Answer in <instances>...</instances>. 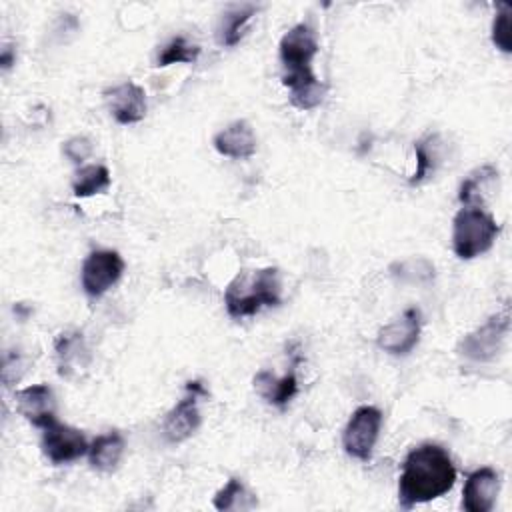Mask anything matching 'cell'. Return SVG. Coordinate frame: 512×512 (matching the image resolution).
<instances>
[{
  "instance_id": "1",
  "label": "cell",
  "mask_w": 512,
  "mask_h": 512,
  "mask_svg": "<svg viewBox=\"0 0 512 512\" xmlns=\"http://www.w3.org/2000/svg\"><path fill=\"white\" fill-rule=\"evenodd\" d=\"M282 84L290 90V104L298 110H312L322 104L326 84L312 70V60L318 52V38L310 24L300 22L280 38Z\"/></svg>"
},
{
  "instance_id": "2",
  "label": "cell",
  "mask_w": 512,
  "mask_h": 512,
  "mask_svg": "<svg viewBox=\"0 0 512 512\" xmlns=\"http://www.w3.org/2000/svg\"><path fill=\"white\" fill-rule=\"evenodd\" d=\"M454 482L456 468L448 452L438 444H420L404 458L398 482V504L410 510L416 504L432 502L450 492Z\"/></svg>"
},
{
  "instance_id": "3",
  "label": "cell",
  "mask_w": 512,
  "mask_h": 512,
  "mask_svg": "<svg viewBox=\"0 0 512 512\" xmlns=\"http://www.w3.org/2000/svg\"><path fill=\"white\" fill-rule=\"evenodd\" d=\"M282 302V282L278 268H262L252 274L240 272L224 292V304L232 318L258 314L264 306Z\"/></svg>"
},
{
  "instance_id": "4",
  "label": "cell",
  "mask_w": 512,
  "mask_h": 512,
  "mask_svg": "<svg viewBox=\"0 0 512 512\" xmlns=\"http://www.w3.org/2000/svg\"><path fill=\"white\" fill-rule=\"evenodd\" d=\"M500 234L492 214L480 206H464L452 220V248L460 260H472L488 252Z\"/></svg>"
},
{
  "instance_id": "5",
  "label": "cell",
  "mask_w": 512,
  "mask_h": 512,
  "mask_svg": "<svg viewBox=\"0 0 512 512\" xmlns=\"http://www.w3.org/2000/svg\"><path fill=\"white\" fill-rule=\"evenodd\" d=\"M508 330H510L508 310L500 314H492L482 326L468 332L460 340L458 352L472 362H490L502 352Z\"/></svg>"
},
{
  "instance_id": "6",
  "label": "cell",
  "mask_w": 512,
  "mask_h": 512,
  "mask_svg": "<svg viewBox=\"0 0 512 512\" xmlns=\"http://www.w3.org/2000/svg\"><path fill=\"white\" fill-rule=\"evenodd\" d=\"M382 412L376 406H358L342 434V446L348 456L368 462L380 436Z\"/></svg>"
},
{
  "instance_id": "7",
  "label": "cell",
  "mask_w": 512,
  "mask_h": 512,
  "mask_svg": "<svg viewBox=\"0 0 512 512\" xmlns=\"http://www.w3.org/2000/svg\"><path fill=\"white\" fill-rule=\"evenodd\" d=\"M124 260L116 250H94L86 256L80 270L82 290L90 298L104 296L124 274Z\"/></svg>"
},
{
  "instance_id": "8",
  "label": "cell",
  "mask_w": 512,
  "mask_h": 512,
  "mask_svg": "<svg viewBox=\"0 0 512 512\" xmlns=\"http://www.w3.org/2000/svg\"><path fill=\"white\" fill-rule=\"evenodd\" d=\"M186 392L188 394L166 414L162 422L164 438L172 444L188 440L202 422V416L198 410V398L208 396L206 388L202 386L200 380H190L186 384Z\"/></svg>"
},
{
  "instance_id": "9",
  "label": "cell",
  "mask_w": 512,
  "mask_h": 512,
  "mask_svg": "<svg viewBox=\"0 0 512 512\" xmlns=\"http://www.w3.org/2000/svg\"><path fill=\"white\" fill-rule=\"evenodd\" d=\"M42 452L54 464H70L84 454H88V442L84 434L72 426H66L58 420H52L42 428Z\"/></svg>"
},
{
  "instance_id": "10",
  "label": "cell",
  "mask_w": 512,
  "mask_h": 512,
  "mask_svg": "<svg viewBox=\"0 0 512 512\" xmlns=\"http://www.w3.org/2000/svg\"><path fill=\"white\" fill-rule=\"evenodd\" d=\"M422 312L416 306L406 308L398 318L378 330L376 344L380 350L392 356H406L414 350L420 340Z\"/></svg>"
},
{
  "instance_id": "11",
  "label": "cell",
  "mask_w": 512,
  "mask_h": 512,
  "mask_svg": "<svg viewBox=\"0 0 512 512\" xmlns=\"http://www.w3.org/2000/svg\"><path fill=\"white\" fill-rule=\"evenodd\" d=\"M500 492V476L494 468L482 466L470 472L462 488V508L466 512H490Z\"/></svg>"
},
{
  "instance_id": "12",
  "label": "cell",
  "mask_w": 512,
  "mask_h": 512,
  "mask_svg": "<svg viewBox=\"0 0 512 512\" xmlns=\"http://www.w3.org/2000/svg\"><path fill=\"white\" fill-rule=\"evenodd\" d=\"M104 100L118 124H136L146 116V94L136 82L126 80L104 90Z\"/></svg>"
},
{
  "instance_id": "13",
  "label": "cell",
  "mask_w": 512,
  "mask_h": 512,
  "mask_svg": "<svg viewBox=\"0 0 512 512\" xmlns=\"http://www.w3.org/2000/svg\"><path fill=\"white\" fill-rule=\"evenodd\" d=\"M16 410L36 428H44L56 420V400L48 384H34L14 394Z\"/></svg>"
},
{
  "instance_id": "14",
  "label": "cell",
  "mask_w": 512,
  "mask_h": 512,
  "mask_svg": "<svg viewBox=\"0 0 512 512\" xmlns=\"http://www.w3.org/2000/svg\"><path fill=\"white\" fill-rule=\"evenodd\" d=\"M212 144L218 154L234 160H246L256 154V134L246 120H236L218 134H214Z\"/></svg>"
},
{
  "instance_id": "15",
  "label": "cell",
  "mask_w": 512,
  "mask_h": 512,
  "mask_svg": "<svg viewBox=\"0 0 512 512\" xmlns=\"http://www.w3.org/2000/svg\"><path fill=\"white\" fill-rule=\"evenodd\" d=\"M300 358H294L292 368L286 376L276 378L272 372L268 370H260L254 376V388L256 392L270 404L284 408L298 392V378H296V364Z\"/></svg>"
},
{
  "instance_id": "16",
  "label": "cell",
  "mask_w": 512,
  "mask_h": 512,
  "mask_svg": "<svg viewBox=\"0 0 512 512\" xmlns=\"http://www.w3.org/2000/svg\"><path fill=\"white\" fill-rule=\"evenodd\" d=\"M124 436L118 430H110L92 440L88 448V460L92 468L100 472H114L124 456Z\"/></svg>"
},
{
  "instance_id": "17",
  "label": "cell",
  "mask_w": 512,
  "mask_h": 512,
  "mask_svg": "<svg viewBox=\"0 0 512 512\" xmlns=\"http://www.w3.org/2000/svg\"><path fill=\"white\" fill-rule=\"evenodd\" d=\"M256 6L254 4H234L220 16V24L216 28L218 44L222 46H236L242 38V30L248 24V20L254 16Z\"/></svg>"
},
{
  "instance_id": "18",
  "label": "cell",
  "mask_w": 512,
  "mask_h": 512,
  "mask_svg": "<svg viewBox=\"0 0 512 512\" xmlns=\"http://www.w3.org/2000/svg\"><path fill=\"white\" fill-rule=\"evenodd\" d=\"M110 186V172L104 164H88L76 170L72 180V192L78 198H88L104 192Z\"/></svg>"
},
{
  "instance_id": "19",
  "label": "cell",
  "mask_w": 512,
  "mask_h": 512,
  "mask_svg": "<svg viewBox=\"0 0 512 512\" xmlns=\"http://www.w3.org/2000/svg\"><path fill=\"white\" fill-rule=\"evenodd\" d=\"M498 178V170L492 164H484L480 168H476L474 172H470L466 176V180L460 184L458 190V200L464 206H474L476 200L482 202V194L484 190Z\"/></svg>"
},
{
  "instance_id": "20",
  "label": "cell",
  "mask_w": 512,
  "mask_h": 512,
  "mask_svg": "<svg viewBox=\"0 0 512 512\" xmlns=\"http://www.w3.org/2000/svg\"><path fill=\"white\" fill-rule=\"evenodd\" d=\"M86 352L82 334L80 332H70V334H60L56 338V356L60 362V376H70L74 366L82 364V354Z\"/></svg>"
},
{
  "instance_id": "21",
  "label": "cell",
  "mask_w": 512,
  "mask_h": 512,
  "mask_svg": "<svg viewBox=\"0 0 512 512\" xmlns=\"http://www.w3.org/2000/svg\"><path fill=\"white\" fill-rule=\"evenodd\" d=\"M200 56V46L190 44L184 36H174L156 58V66H170V64H192Z\"/></svg>"
},
{
  "instance_id": "22",
  "label": "cell",
  "mask_w": 512,
  "mask_h": 512,
  "mask_svg": "<svg viewBox=\"0 0 512 512\" xmlns=\"http://www.w3.org/2000/svg\"><path fill=\"white\" fill-rule=\"evenodd\" d=\"M436 136V134H434ZM434 136H426V138H422V140H418L416 144H414V152H416V172H414V176L410 178V184H420L422 180H426L428 178V174L430 172H434V168H436V158H438V154H436V144H432L434 142Z\"/></svg>"
},
{
  "instance_id": "23",
  "label": "cell",
  "mask_w": 512,
  "mask_h": 512,
  "mask_svg": "<svg viewBox=\"0 0 512 512\" xmlns=\"http://www.w3.org/2000/svg\"><path fill=\"white\" fill-rule=\"evenodd\" d=\"M512 6L498 4L496 16L492 20V44L504 54L512 52Z\"/></svg>"
},
{
  "instance_id": "24",
  "label": "cell",
  "mask_w": 512,
  "mask_h": 512,
  "mask_svg": "<svg viewBox=\"0 0 512 512\" xmlns=\"http://www.w3.org/2000/svg\"><path fill=\"white\" fill-rule=\"evenodd\" d=\"M250 494L246 492V486L242 484V480H238V478H230L228 482H226V486L224 488H220L218 492H216V496H214V508L216 510H232V508H238V500L242 502L244 498H248Z\"/></svg>"
},
{
  "instance_id": "25",
  "label": "cell",
  "mask_w": 512,
  "mask_h": 512,
  "mask_svg": "<svg viewBox=\"0 0 512 512\" xmlns=\"http://www.w3.org/2000/svg\"><path fill=\"white\" fill-rule=\"evenodd\" d=\"M62 150H64V154L72 160V162H84L90 154H92V142H90V138H86V136H72V138H68L66 142H64V146H62Z\"/></svg>"
},
{
  "instance_id": "26",
  "label": "cell",
  "mask_w": 512,
  "mask_h": 512,
  "mask_svg": "<svg viewBox=\"0 0 512 512\" xmlns=\"http://www.w3.org/2000/svg\"><path fill=\"white\" fill-rule=\"evenodd\" d=\"M14 58H16L14 50H12L10 46H4V48H2V58H0V60H2V68L8 70V68L14 64Z\"/></svg>"
}]
</instances>
